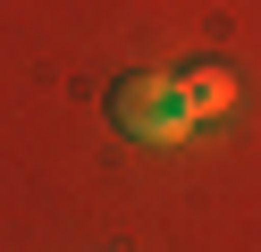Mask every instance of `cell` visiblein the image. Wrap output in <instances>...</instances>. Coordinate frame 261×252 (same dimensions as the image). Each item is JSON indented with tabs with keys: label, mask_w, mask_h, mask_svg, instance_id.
Returning <instances> with one entry per match:
<instances>
[{
	"label": "cell",
	"mask_w": 261,
	"mask_h": 252,
	"mask_svg": "<svg viewBox=\"0 0 261 252\" xmlns=\"http://www.w3.org/2000/svg\"><path fill=\"white\" fill-rule=\"evenodd\" d=\"M110 118H118V134H135V143H186V134H194L186 76H160V67L118 76V84H110Z\"/></svg>",
	"instance_id": "1"
},
{
	"label": "cell",
	"mask_w": 261,
	"mask_h": 252,
	"mask_svg": "<svg viewBox=\"0 0 261 252\" xmlns=\"http://www.w3.org/2000/svg\"><path fill=\"white\" fill-rule=\"evenodd\" d=\"M186 101H194V118H219L227 101H236V76H227L219 59H202V67L186 76Z\"/></svg>",
	"instance_id": "2"
}]
</instances>
